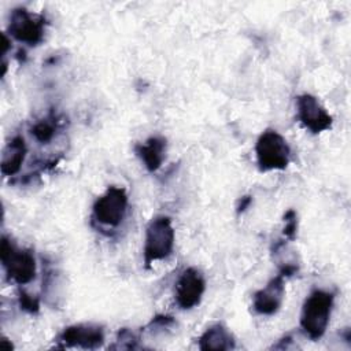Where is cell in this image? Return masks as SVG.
Here are the masks:
<instances>
[{
  "label": "cell",
  "mask_w": 351,
  "mask_h": 351,
  "mask_svg": "<svg viewBox=\"0 0 351 351\" xmlns=\"http://www.w3.org/2000/svg\"><path fill=\"white\" fill-rule=\"evenodd\" d=\"M206 291V280L203 274L195 269H185L177 280L174 298L176 303L182 310H191L196 307Z\"/></svg>",
  "instance_id": "cell-7"
},
{
  "label": "cell",
  "mask_w": 351,
  "mask_h": 351,
  "mask_svg": "<svg viewBox=\"0 0 351 351\" xmlns=\"http://www.w3.org/2000/svg\"><path fill=\"white\" fill-rule=\"evenodd\" d=\"M58 130V121L55 117L49 115L44 119L37 121L33 126H32V136L34 137L36 141H38L40 144H48L53 140L55 134Z\"/></svg>",
  "instance_id": "cell-14"
},
{
  "label": "cell",
  "mask_w": 351,
  "mask_h": 351,
  "mask_svg": "<svg viewBox=\"0 0 351 351\" xmlns=\"http://www.w3.org/2000/svg\"><path fill=\"white\" fill-rule=\"evenodd\" d=\"M129 206L128 193L121 186H110L92 207V219L100 228H118Z\"/></svg>",
  "instance_id": "cell-5"
},
{
  "label": "cell",
  "mask_w": 351,
  "mask_h": 351,
  "mask_svg": "<svg viewBox=\"0 0 351 351\" xmlns=\"http://www.w3.org/2000/svg\"><path fill=\"white\" fill-rule=\"evenodd\" d=\"M59 347H78L85 350H93L104 343V330L99 325L78 324L67 326L58 336Z\"/></svg>",
  "instance_id": "cell-9"
},
{
  "label": "cell",
  "mask_w": 351,
  "mask_h": 351,
  "mask_svg": "<svg viewBox=\"0 0 351 351\" xmlns=\"http://www.w3.org/2000/svg\"><path fill=\"white\" fill-rule=\"evenodd\" d=\"M284 277L281 274H277L265 285V288L255 292L252 299V307L258 314L273 315L280 310L284 302Z\"/></svg>",
  "instance_id": "cell-10"
},
{
  "label": "cell",
  "mask_w": 351,
  "mask_h": 351,
  "mask_svg": "<svg viewBox=\"0 0 351 351\" xmlns=\"http://www.w3.org/2000/svg\"><path fill=\"white\" fill-rule=\"evenodd\" d=\"M26 156V144L23 137L15 136L4 148L1 158V173L4 176H14L21 170Z\"/></svg>",
  "instance_id": "cell-13"
},
{
  "label": "cell",
  "mask_w": 351,
  "mask_h": 351,
  "mask_svg": "<svg viewBox=\"0 0 351 351\" xmlns=\"http://www.w3.org/2000/svg\"><path fill=\"white\" fill-rule=\"evenodd\" d=\"M176 241L171 219L165 215H158L151 219L145 229L144 239V263L148 269L154 262L166 259L171 255Z\"/></svg>",
  "instance_id": "cell-2"
},
{
  "label": "cell",
  "mask_w": 351,
  "mask_h": 351,
  "mask_svg": "<svg viewBox=\"0 0 351 351\" xmlns=\"http://www.w3.org/2000/svg\"><path fill=\"white\" fill-rule=\"evenodd\" d=\"M296 112L300 123L311 133H321L332 126V117L321 106L317 97L303 93L296 97Z\"/></svg>",
  "instance_id": "cell-8"
},
{
  "label": "cell",
  "mask_w": 351,
  "mask_h": 351,
  "mask_svg": "<svg viewBox=\"0 0 351 351\" xmlns=\"http://www.w3.org/2000/svg\"><path fill=\"white\" fill-rule=\"evenodd\" d=\"M199 348L203 351H228L234 348V339L232 333L222 324H215L207 328L199 337Z\"/></svg>",
  "instance_id": "cell-12"
},
{
  "label": "cell",
  "mask_w": 351,
  "mask_h": 351,
  "mask_svg": "<svg viewBox=\"0 0 351 351\" xmlns=\"http://www.w3.org/2000/svg\"><path fill=\"white\" fill-rule=\"evenodd\" d=\"M333 300V293L322 289H314L306 298L300 314V328L308 339L318 340L326 332Z\"/></svg>",
  "instance_id": "cell-1"
},
{
  "label": "cell",
  "mask_w": 351,
  "mask_h": 351,
  "mask_svg": "<svg viewBox=\"0 0 351 351\" xmlns=\"http://www.w3.org/2000/svg\"><path fill=\"white\" fill-rule=\"evenodd\" d=\"M8 33L16 41L26 45H38L45 33V19L25 8H15L10 15Z\"/></svg>",
  "instance_id": "cell-6"
},
{
  "label": "cell",
  "mask_w": 351,
  "mask_h": 351,
  "mask_svg": "<svg viewBox=\"0 0 351 351\" xmlns=\"http://www.w3.org/2000/svg\"><path fill=\"white\" fill-rule=\"evenodd\" d=\"M134 151H136L137 156L141 159V162L144 163L145 169L148 171L154 173L162 166V163L165 160L166 140L159 136L149 137L145 143L137 144Z\"/></svg>",
  "instance_id": "cell-11"
},
{
  "label": "cell",
  "mask_w": 351,
  "mask_h": 351,
  "mask_svg": "<svg viewBox=\"0 0 351 351\" xmlns=\"http://www.w3.org/2000/svg\"><path fill=\"white\" fill-rule=\"evenodd\" d=\"M137 340H138L137 336L132 330L123 328L118 332L115 347L117 348H134Z\"/></svg>",
  "instance_id": "cell-16"
},
{
  "label": "cell",
  "mask_w": 351,
  "mask_h": 351,
  "mask_svg": "<svg viewBox=\"0 0 351 351\" xmlns=\"http://www.w3.org/2000/svg\"><path fill=\"white\" fill-rule=\"evenodd\" d=\"M0 258L10 281L16 285H26L34 280L37 265L30 250L19 248L7 236H3Z\"/></svg>",
  "instance_id": "cell-3"
},
{
  "label": "cell",
  "mask_w": 351,
  "mask_h": 351,
  "mask_svg": "<svg viewBox=\"0 0 351 351\" xmlns=\"http://www.w3.org/2000/svg\"><path fill=\"white\" fill-rule=\"evenodd\" d=\"M19 306L22 310L27 311V313H37L38 308H40V302L37 298L29 295L27 292L25 291H21L19 292Z\"/></svg>",
  "instance_id": "cell-17"
},
{
  "label": "cell",
  "mask_w": 351,
  "mask_h": 351,
  "mask_svg": "<svg viewBox=\"0 0 351 351\" xmlns=\"http://www.w3.org/2000/svg\"><path fill=\"white\" fill-rule=\"evenodd\" d=\"M255 154L261 171L284 170L289 163L291 148L278 132L267 129L258 137Z\"/></svg>",
  "instance_id": "cell-4"
},
{
  "label": "cell",
  "mask_w": 351,
  "mask_h": 351,
  "mask_svg": "<svg viewBox=\"0 0 351 351\" xmlns=\"http://www.w3.org/2000/svg\"><path fill=\"white\" fill-rule=\"evenodd\" d=\"M284 237L288 240H295L296 237V229H298V218H296V213L293 210H288L284 215Z\"/></svg>",
  "instance_id": "cell-15"
},
{
  "label": "cell",
  "mask_w": 351,
  "mask_h": 351,
  "mask_svg": "<svg viewBox=\"0 0 351 351\" xmlns=\"http://www.w3.org/2000/svg\"><path fill=\"white\" fill-rule=\"evenodd\" d=\"M251 202H252V199H251L250 196H244V197H241V199L239 200V204H237V213H243V211H245V210L250 207Z\"/></svg>",
  "instance_id": "cell-18"
}]
</instances>
